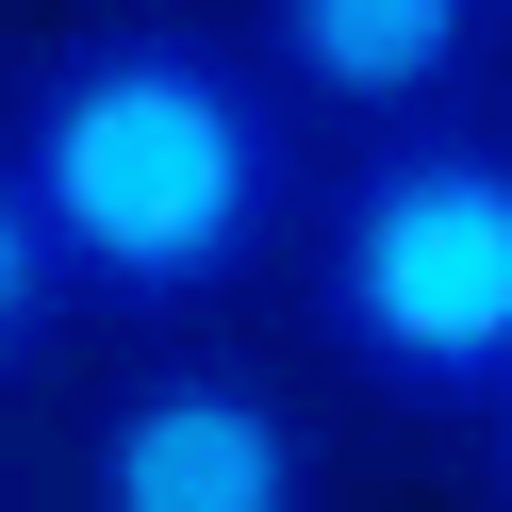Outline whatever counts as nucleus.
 I'll use <instances>...</instances> for the list:
<instances>
[{
    "label": "nucleus",
    "mask_w": 512,
    "mask_h": 512,
    "mask_svg": "<svg viewBox=\"0 0 512 512\" xmlns=\"http://www.w3.org/2000/svg\"><path fill=\"white\" fill-rule=\"evenodd\" d=\"M496 512H512V413H496Z\"/></svg>",
    "instance_id": "obj_6"
},
{
    "label": "nucleus",
    "mask_w": 512,
    "mask_h": 512,
    "mask_svg": "<svg viewBox=\"0 0 512 512\" xmlns=\"http://www.w3.org/2000/svg\"><path fill=\"white\" fill-rule=\"evenodd\" d=\"M248 67L298 100V133L331 116L364 133H430V116H479V67H496V0H248Z\"/></svg>",
    "instance_id": "obj_4"
},
{
    "label": "nucleus",
    "mask_w": 512,
    "mask_h": 512,
    "mask_svg": "<svg viewBox=\"0 0 512 512\" xmlns=\"http://www.w3.org/2000/svg\"><path fill=\"white\" fill-rule=\"evenodd\" d=\"M496 34H512V0H496Z\"/></svg>",
    "instance_id": "obj_7"
},
{
    "label": "nucleus",
    "mask_w": 512,
    "mask_h": 512,
    "mask_svg": "<svg viewBox=\"0 0 512 512\" xmlns=\"http://www.w3.org/2000/svg\"><path fill=\"white\" fill-rule=\"evenodd\" d=\"M50 347H67V265H50V232H34V182L0 166V380H34Z\"/></svg>",
    "instance_id": "obj_5"
},
{
    "label": "nucleus",
    "mask_w": 512,
    "mask_h": 512,
    "mask_svg": "<svg viewBox=\"0 0 512 512\" xmlns=\"http://www.w3.org/2000/svg\"><path fill=\"white\" fill-rule=\"evenodd\" d=\"M83 512H314V413L298 380L232 347H166L83 430Z\"/></svg>",
    "instance_id": "obj_3"
},
{
    "label": "nucleus",
    "mask_w": 512,
    "mask_h": 512,
    "mask_svg": "<svg viewBox=\"0 0 512 512\" xmlns=\"http://www.w3.org/2000/svg\"><path fill=\"white\" fill-rule=\"evenodd\" d=\"M0 166L34 182L67 314H133V331L248 298L314 199L298 100L248 67V34H215L182 0H116V17L34 34L0 67Z\"/></svg>",
    "instance_id": "obj_1"
},
{
    "label": "nucleus",
    "mask_w": 512,
    "mask_h": 512,
    "mask_svg": "<svg viewBox=\"0 0 512 512\" xmlns=\"http://www.w3.org/2000/svg\"><path fill=\"white\" fill-rule=\"evenodd\" d=\"M298 314L380 413H512V133H364L298 199Z\"/></svg>",
    "instance_id": "obj_2"
}]
</instances>
